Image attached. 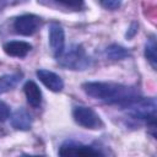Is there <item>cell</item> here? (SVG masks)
<instances>
[{
    "mask_svg": "<svg viewBox=\"0 0 157 157\" xmlns=\"http://www.w3.org/2000/svg\"><path fill=\"white\" fill-rule=\"evenodd\" d=\"M136 32H137V23L134 22V23L131 25V27H130V32L126 33V37H128V38H131Z\"/></svg>",
    "mask_w": 157,
    "mask_h": 157,
    "instance_id": "e0dca14e",
    "label": "cell"
},
{
    "mask_svg": "<svg viewBox=\"0 0 157 157\" xmlns=\"http://www.w3.org/2000/svg\"><path fill=\"white\" fill-rule=\"evenodd\" d=\"M9 117H10V108H9V105L5 102L0 101V121H5Z\"/></svg>",
    "mask_w": 157,
    "mask_h": 157,
    "instance_id": "9a60e30c",
    "label": "cell"
},
{
    "mask_svg": "<svg viewBox=\"0 0 157 157\" xmlns=\"http://www.w3.org/2000/svg\"><path fill=\"white\" fill-rule=\"evenodd\" d=\"M58 59V63L70 70H85L90 65V58L80 44L71 45L66 52L64 50Z\"/></svg>",
    "mask_w": 157,
    "mask_h": 157,
    "instance_id": "7a4b0ae2",
    "label": "cell"
},
{
    "mask_svg": "<svg viewBox=\"0 0 157 157\" xmlns=\"http://www.w3.org/2000/svg\"><path fill=\"white\" fill-rule=\"evenodd\" d=\"M99 4L107 10H115L121 5L123 0H98Z\"/></svg>",
    "mask_w": 157,
    "mask_h": 157,
    "instance_id": "5bb4252c",
    "label": "cell"
},
{
    "mask_svg": "<svg viewBox=\"0 0 157 157\" xmlns=\"http://www.w3.org/2000/svg\"><path fill=\"white\" fill-rule=\"evenodd\" d=\"M60 156H101L102 153L91 146H85V145H75V144H65L60 147L59 150Z\"/></svg>",
    "mask_w": 157,
    "mask_h": 157,
    "instance_id": "52a82bcc",
    "label": "cell"
},
{
    "mask_svg": "<svg viewBox=\"0 0 157 157\" xmlns=\"http://www.w3.org/2000/svg\"><path fill=\"white\" fill-rule=\"evenodd\" d=\"M40 25V18L36 15H22L13 22V29L21 36H32L37 32Z\"/></svg>",
    "mask_w": 157,
    "mask_h": 157,
    "instance_id": "277c9868",
    "label": "cell"
},
{
    "mask_svg": "<svg viewBox=\"0 0 157 157\" xmlns=\"http://www.w3.org/2000/svg\"><path fill=\"white\" fill-rule=\"evenodd\" d=\"M20 80H21L20 74H11V75L1 76L0 77V94L9 92L13 87H16V85L20 82Z\"/></svg>",
    "mask_w": 157,
    "mask_h": 157,
    "instance_id": "8fae6325",
    "label": "cell"
},
{
    "mask_svg": "<svg viewBox=\"0 0 157 157\" xmlns=\"http://www.w3.org/2000/svg\"><path fill=\"white\" fill-rule=\"evenodd\" d=\"M82 90L90 97L102 99L108 103H115L121 107L137 97L130 87L113 82H85L82 85Z\"/></svg>",
    "mask_w": 157,
    "mask_h": 157,
    "instance_id": "6da1fadb",
    "label": "cell"
},
{
    "mask_svg": "<svg viewBox=\"0 0 157 157\" xmlns=\"http://www.w3.org/2000/svg\"><path fill=\"white\" fill-rule=\"evenodd\" d=\"M11 125L16 130H29L32 126V117L26 109L18 108L11 115Z\"/></svg>",
    "mask_w": 157,
    "mask_h": 157,
    "instance_id": "ba28073f",
    "label": "cell"
},
{
    "mask_svg": "<svg viewBox=\"0 0 157 157\" xmlns=\"http://www.w3.org/2000/svg\"><path fill=\"white\" fill-rule=\"evenodd\" d=\"M37 77L39 78V81L50 91L53 92H60L64 88V82L61 80V77L59 75H56L53 71L45 70V69H40L37 72Z\"/></svg>",
    "mask_w": 157,
    "mask_h": 157,
    "instance_id": "8992f818",
    "label": "cell"
},
{
    "mask_svg": "<svg viewBox=\"0 0 157 157\" xmlns=\"http://www.w3.org/2000/svg\"><path fill=\"white\" fill-rule=\"evenodd\" d=\"M61 4H64L65 6H69V7H74V9H78L82 6L83 4V0H56Z\"/></svg>",
    "mask_w": 157,
    "mask_h": 157,
    "instance_id": "2e32d148",
    "label": "cell"
},
{
    "mask_svg": "<svg viewBox=\"0 0 157 157\" xmlns=\"http://www.w3.org/2000/svg\"><path fill=\"white\" fill-rule=\"evenodd\" d=\"M23 91L29 105H32L33 108H38L42 103V92L38 85L33 81H27L23 86Z\"/></svg>",
    "mask_w": 157,
    "mask_h": 157,
    "instance_id": "30bf717a",
    "label": "cell"
},
{
    "mask_svg": "<svg viewBox=\"0 0 157 157\" xmlns=\"http://www.w3.org/2000/svg\"><path fill=\"white\" fill-rule=\"evenodd\" d=\"M105 55L112 59V60H121L126 56H129V52L121 47V45H118V44H112L109 45L107 49H105Z\"/></svg>",
    "mask_w": 157,
    "mask_h": 157,
    "instance_id": "7c38bea8",
    "label": "cell"
},
{
    "mask_svg": "<svg viewBox=\"0 0 157 157\" xmlns=\"http://www.w3.org/2000/svg\"><path fill=\"white\" fill-rule=\"evenodd\" d=\"M49 44L54 56L59 58L65 49V33L64 29L56 23H53L49 27Z\"/></svg>",
    "mask_w": 157,
    "mask_h": 157,
    "instance_id": "5b68a950",
    "label": "cell"
},
{
    "mask_svg": "<svg viewBox=\"0 0 157 157\" xmlns=\"http://www.w3.org/2000/svg\"><path fill=\"white\" fill-rule=\"evenodd\" d=\"M72 117L78 125L86 129H98L102 125L98 114L90 107H75L72 110Z\"/></svg>",
    "mask_w": 157,
    "mask_h": 157,
    "instance_id": "3957f363",
    "label": "cell"
},
{
    "mask_svg": "<svg viewBox=\"0 0 157 157\" xmlns=\"http://www.w3.org/2000/svg\"><path fill=\"white\" fill-rule=\"evenodd\" d=\"M32 49V45L23 40H12L4 45V52L15 58H25Z\"/></svg>",
    "mask_w": 157,
    "mask_h": 157,
    "instance_id": "9c48e42d",
    "label": "cell"
},
{
    "mask_svg": "<svg viewBox=\"0 0 157 157\" xmlns=\"http://www.w3.org/2000/svg\"><path fill=\"white\" fill-rule=\"evenodd\" d=\"M145 56L148 60V63L151 64V66L156 70L157 67V56H156V42L153 38H151L145 48Z\"/></svg>",
    "mask_w": 157,
    "mask_h": 157,
    "instance_id": "4fadbf2b",
    "label": "cell"
}]
</instances>
